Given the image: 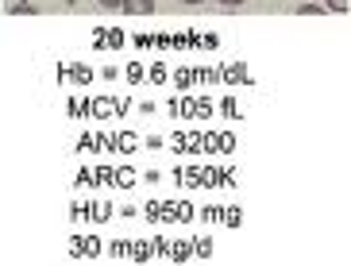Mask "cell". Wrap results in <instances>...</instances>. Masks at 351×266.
Masks as SVG:
<instances>
[{
  "label": "cell",
  "instance_id": "6da1fadb",
  "mask_svg": "<svg viewBox=\"0 0 351 266\" xmlns=\"http://www.w3.org/2000/svg\"><path fill=\"white\" fill-rule=\"evenodd\" d=\"M120 8L132 12V16H147V12H155V0H124Z\"/></svg>",
  "mask_w": 351,
  "mask_h": 266
},
{
  "label": "cell",
  "instance_id": "7a4b0ae2",
  "mask_svg": "<svg viewBox=\"0 0 351 266\" xmlns=\"http://www.w3.org/2000/svg\"><path fill=\"white\" fill-rule=\"evenodd\" d=\"M328 8L332 12H343V8H348V0H328Z\"/></svg>",
  "mask_w": 351,
  "mask_h": 266
},
{
  "label": "cell",
  "instance_id": "3957f363",
  "mask_svg": "<svg viewBox=\"0 0 351 266\" xmlns=\"http://www.w3.org/2000/svg\"><path fill=\"white\" fill-rule=\"evenodd\" d=\"M104 8H120V4H124V0H101Z\"/></svg>",
  "mask_w": 351,
  "mask_h": 266
},
{
  "label": "cell",
  "instance_id": "277c9868",
  "mask_svg": "<svg viewBox=\"0 0 351 266\" xmlns=\"http://www.w3.org/2000/svg\"><path fill=\"white\" fill-rule=\"evenodd\" d=\"M220 4H247V0H220Z\"/></svg>",
  "mask_w": 351,
  "mask_h": 266
},
{
  "label": "cell",
  "instance_id": "5b68a950",
  "mask_svg": "<svg viewBox=\"0 0 351 266\" xmlns=\"http://www.w3.org/2000/svg\"><path fill=\"white\" fill-rule=\"evenodd\" d=\"M182 4H201V0H182Z\"/></svg>",
  "mask_w": 351,
  "mask_h": 266
}]
</instances>
